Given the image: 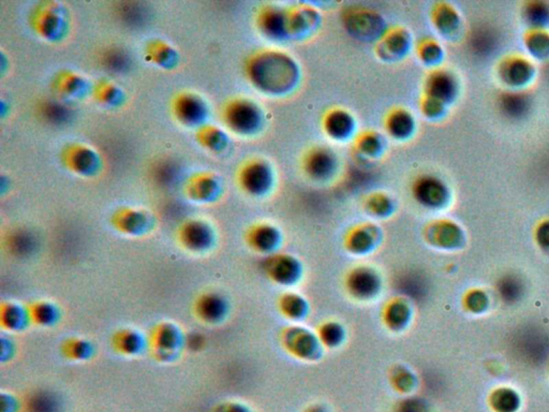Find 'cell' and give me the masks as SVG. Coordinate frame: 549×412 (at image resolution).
I'll list each match as a JSON object with an SVG mask.
<instances>
[{
  "label": "cell",
  "mask_w": 549,
  "mask_h": 412,
  "mask_svg": "<svg viewBox=\"0 0 549 412\" xmlns=\"http://www.w3.org/2000/svg\"><path fill=\"white\" fill-rule=\"evenodd\" d=\"M244 74L251 87L269 98H287L302 84L300 64L290 53L280 49L264 48L246 58Z\"/></svg>",
  "instance_id": "1"
},
{
  "label": "cell",
  "mask_w": 549,
  "mask_h": 412,
  "mask_svg": "<svg viewBox=\"0 0 549 412\" xmlns=\"http://www.w3.org/2000/svg\"><path fill=\"white\" fill-rule=\"evenodd\" d=\"M222 126L230 135L239 139H253L264 130L267 115L259 102L237 95L224 101L220 110Z\"/></svg>",
  "instance_id": "2"
},
{
  "label": "cell",
  "mask_w": 549,
  "mask_h": 412,
  "mask_svg": "<svg viewBox=\"0 0 549 412\" xmlns=\"http://www.w3.org/2000/svg\"><path fill=\"white\" fill-rule=\"evenodd\" d=\"M238 189L251 199H264L275 190L276 170L262 157H251L239 164L235 172Z\"/></svg>",
  "instance_id": "3"
},
{
  "label": "cell",
  "mask_w": 549,
  "mask_h": 412,
  "mask_svg": "<svg viewBox=\"0 0 549 412\" xmlns=\"http://www.w3.org/2000/svg\"><path fill=\"white\" fill-rule=\"evenodd\" d=\"M29 24L35 36L44 42H62L70 31V15L62 3L43 1L33 8Z\"/></svg>",
  "instance_id": "4"
},
{
  "label": "cell",
  "mask_w": 549,
  "mask_h": 412,
  "mask_svg": "<svg viewBox=\"0 0 549 412\" xmlns=\"http://www.w3.org/2000/svg\"><path fill=\"white\" fill-rule=\"evenodd\" d=\"M279 341L285 353L300 362H318L326 351L316 331L305 327L303 323L287 325L279 335Z\"/></svg>",
  "instance_id": "5"
},
{
  "label": "cell",
  "mask_w": 549,
  "mask_h": 412,
  "mask_svg": "<svg viewBox=\"0 0 549 412\" xmlns=\"http://www.w3.org/2000/svg\"><path fill=\"white\" fill-rule=\"evenodd\" d=\"M341 23L350 36L363 42H373L387 28L385 17L367 6H349L341 13Z\"/></svg>",
  "instance_id": "6"
},
{
  "label": "cell",
  "mask_w": 549,
  "mask_h": 412,
  "mask_svg": "<svg viewBox=\"0 0 549 412\" xmlns=\"http://www.w3.org/2000/svg\"><path fill=\"white\" fill-rule=\"evenodd\" d=\"M151 356L157 362L172 363L178 360L187 345V337L180 325L161 321L153 325L149 336Z\"/></svg>",
  "instance_id": "7"
},
{
  "label": "cell",
  "mask_w": 549,
  "mask_h": 412,
  "mask_svg": "<svg viewBox=\"0 0 549 412\" xmlns=\"http://www.w3.org/2000/svg\"><path fill=\"white\" fill-rule=\"evenodd\" d=\"M173 119L187 129H196L210 123V109L208 100L194 90H180L170 100Z\"/></svg>",
  "instance_id": "8"
},
{
  "label": "cell",
  "mask_w": 549,
  "mask_h": 412,
  "mask_svg": "<svg viewBox=\"0 0 549 412\" xmlns=\"http://www.w3.org/2000/svg\"><path fill=\"white\" fill-rule=\"evenodd\" d=\"M344 290L348 295L360 303L375 301L383 291L385 282L381 273L370 264L352 266L344 275Z\"/></svg>",
  "instance_id": "9"
},
{
  "label": "cell",
  "mask_w": 549,
  "mask_h": 412,
  "mask_svg": "<svg viewBox=\"0 0 549 412\" xmlns=\"http://www.w3.org/2000/svg\"><path fill=\"white\" fill-rule=\"evenodd\" d=\"M59 159L69 173L78 178H96L103 169L101 154L86 143L74 142L65 145L59 154Z\"/></svg>",
  "instance_id": "10"
},
{
  "label": "cell",
  "mask_w": 549,
  "mask_h": 412,
  "mask_svg": "<svg viewBox=\"0 0 549 412\" xmlns=\"http://www.w3.org/2000/svg\"><path fill=\"white\" fill-rule=\"evenodd\" d=\"M301 166L307 180L316 184H328L337 176L340 159L332 147L314 145L303 155Z\"/></svg>",
  "instance_id": "11"
},
{
  "label": "cell",
  "mask_w": 549,
  "mask_h": 412,
  "mask_svg": "<svg viewBox=\"0 0 549 412\" xmlns=\"http://www.w3.org/2000/svg\"><path fill=\"white\" fill-rule=\"evenodd\" d=\"M176 239L180 246L190 254L206 255L217 245L218 234L210 221L191 217L178 225Z\"/></svg>",
  "instance_id": "12"
},
{
  "label": "cell",
  "mask_w": 549,
  "mask_h": 412,
  "mask_svg": "<svg viewBox=\"0 0 549 412\" xmlns=\"http://www.w3.org/2000/svg\"><path fill=\"white\" fill-rule=\"evenodd\" d=\"M323 22L320 9L309 3H295L285 7V31L288 41L307 40L318 33Z\"/></svg>",
  "instance_id": "13"
},
{
  "label": "cell",
  "mask_w": 549,
  "mask_h": 412,
  "mask_svg": "<svg viewBox=\"0 0 549 412\" xmlns=\"http://www.w3.org/2000/svg\"><path fill=\"white\" fill-rule=\"evenodd\" d=\"M262 268L271 284L287 290L293 289L304 277L305 268L302 260L283 251L265 257Z\"/></svg>",
  "instance_id": "14"
},
{
  "label": "cell",
  "mask_w": 549,
  "mask_h": 412,
  "mask_svg": "<svg viewBox=\"0 0 549 412\" xmlns=\"http://www.w3.org/2000/svg\"><path fill=\"white\" fill-rule=\"evenodd\" d=\"M413 48L412 33L403 25L387 26L385 33L373 43L375 57L387 64H395L405 60Z\"/></svg>",
  "instance_id": "15"
},
{
  "label": "cell",
  "mask_w": 549,
  "mask_h": 412,
  "mask_svg": "<svg viewBox=\"0 0 549 412\" xmlns=\"http://www.w3.org/2000/svg\"><path fill=\"white\" fill-rule=\"evenodd\" d=\"M223 192V180L214 171H196L185 180V197L191 203L212 205L221 199Z\"/></svg>",
  "instance_id": "16"
},
{
  "label": "cell",
  "mask_w": 549,
  "mask_h": 412,
  "mask_svg": "<svg viewBox=\"0 0 549 412\" xmlns=\"http://www.w3.org/2000/svg\"><path fill=\"white\" fill-rule=\"evenodd\" d=\"M383 241V230L375 221H362L348 229L344 234V250L357 258L373 254Z\"/></svg>",
  "instance_id": "17"
},
{
  "label": "cell",
  "mask_w": 549,
  "mask_h": 412,
  "mask_svg": "<svg viewBox=\"0 0 549 412\" xmlns=\"http://www.w3.org/2000/svg\"><path fill=\"white\" fill-rule=\"evenodd\" d=\"M110 223L119 234L141 237L151 232L155 227V218L147 209L139 206L125 205L118 207L111 214Z\"/></svg>",
  "instance_id": "18"
},
{
  "label": "cell",
  "mask_w": 549,
  "mask_h": 412,
  "mask_svg": "<svg viewBox=\"0 0 549 412\" xmlns=\"http://www.w3.org/2000/svg\"><path fill=\"white\" fill-rule=\"evenodd\" d=\"M321 130L335 143L352 142L359 133L355 115L342 107H332L321 117Z\"/></svg>",
  "instance_id": "19"
},
{
  "label": "cell",
  "mask_w": 549,
  "mask_h": 412,
  "mask_svg": "<svg viewBox=\"0 0 549 412\" xmlns=\"http://www.w3.org/2000/svg\"><path fill=\"white\" fill-rule=\"evenodd\" d=\"M244 239L250 250L265 258L280 251L283 244V233L275 223L259 221L248 228L244 234Z\"/></svg>",
  "instance_id": "20"
},
{
  "label": "cell",
  "mask_w": 549,
  "mask_h": 412,
  "mask_svg": "<svg viewBox=\"0 0 549 412\" xmlns=\"http://www.w3.org/2000/svg\"><path fill=\"white\" fill-rule=\"evenodd\" d=\"M194 311L201 323L210 327H217L229 318L231 304L220 292H203L194 301Z\"/></svg>",
  "instance_id": "21"
},
{
  "label": "cell",
  "mask_w": 549,
  "mask_h": 412,
  "mask_svg": "<svg viewBox=\"0 0 549 412\" xmlns=\"http://www.w3.org/2000/svg\"><path fill=\"white\" fill-rule=\"evenodd\" d=\"M414 317L412 302L403 295L393 296L381 307V323L387 331L400 334L408 329Z\"/></svg>",
  "instance_id": "22"
},
{
  "label": "cell",
  "mask_w": 549,
  "mask_h": 412,
  "mask_svg": "<svg viewBox=\"0 0 549 412\" xmlns=\"http://www.w3.org/2000/svg\"><path fill=\"white\" fill-rule=\"evenodd\" d=\"M385 135L396 142L412 140L417 130V121L410 109L394 107L385 114L382 121Z\"/></svg>",
  "instance_id": "23"
},
{
  "label": "cell",
  "mask_w": 549,
  "mask_h": 412,
  "mask_svg": "<svg viewBox=\"0 0 549 412\" xmlns=\"http://www.w3.org/2000/svg\"><path fill=\"white\" fill-rule=\"evenodd\" d=\"M411 197L424 209H438L448 199V190L439 178L428 174L417 176L410 187Z\"/></svg>",
  "instance_id": "24"
},
{
  "label": "cell",
  "mask_w": 549,
  "mask_h": 412,
  "mask_svg": "<svg viewBox=\"0 0 549 412\" xmlns=\"http://www.w3.org/2000/svg\"><path fill=\"white\" fill-rule=\"evenodd\" d=\"M255 24L262 36L273 42L288 41L285 31V7L267 3L261 6L255 15Z\"/></svg>",
  "instance_id": "25"
},
{
  "label": "cell",
  "mask_w": 549,
  "mask_h": 412,
  "mask_svg": "<svg viewBox=\"0 0 549 412\" xmlns=\"http://www.w3.org/2000/svg\"><path fill=\"white\" fill-rule=\"evenodd\" d=\"M52 87L64 99L81 100L92 94V84L80 72L62 69L53 78Z\"/></svg>",
  "instance_id": "26"
},
{
  "label": "cell",
  "mask_w": 549,
  "mask_h": 412,
  "mask_svg": "<svg viewBox=\"0 0 549 412\" xmlns=\"http://www.w3.org/2000/svg\"><path fill=\"white\" fill-rule=\"evenodd\" d=\"M111 347L119 356L137 358L149 348V337L135 327H121L112 334Z\"/></svg>",
  "instance_id": "27"
},
{
  "label": "cell",
  "mask_w": 549,
  "mask_h": 412,
  "mask_svg": "<svg viewBox=\"0 0 549 412\" xmlns=\"http://www.w3.org/2000/svg\"><path fill=\"white\" fill-rule=\"evenodd\" d=\"M145 62L151 66L171 71L178 67L180 62V54L172 43L164 39L155 38L149 40L144 46Z\"/></svg>",
  "instance_id": "28"
},
{
  "label": "cell",
  "mask_w": 549,
  "mask_h": 412,
  "mask_svg": "<svg viewBox=\"0 0 549 412\" xmlns=\"http://www.w3.org/2000/svg\"><path fill=\"white\" fill-rule=\"evenodd\" d=\"M354 153L367 162L381 158L387 151V135L375 129L359 131L352 141Z\"/></svg>",
  "instance_id": "29"
},
{
  "label": "cell",
  "mask_w": 549,
  "mask_h": 412,
  "mask_svg": "<svg viewBox=\"0 0 549 412\" xmlns=\"http://www.w3.org/2000/svg\"><path fill=\"white\" fill-rule=\"evenodd\" d=\"M199 146L212 155L224 154L231 146V135L221 126L208 123L194 131Z\"/></svg>",
  "instance_id": "30"
},
{
  "label": "cell",
  "mask_w": 549,
  "mask_h": 412,
  "mask_svg": "<svg viewBox=\"0 0 549 412\" xmlns=\"http://www.w3.org/2000/svg\"><path fill=\"white\" fill-rule=\"evenodd\" d=\"M277 309L289 323L298 325L304 323L310 314V304L306 296L300 292L288 289L278 296Z\"/></svg>",
  "instance_id": "31"
},
{
  "label": "cell",
  "mask_w": 549,
  "mask_h": 412,
  "mask_svg": "<svg viewBox=\"0 0 549 412\" xmlns=\"http://www.w3.org/2000/svg\"><path fill=\"white\" fill-rule=\"evenodd\" d=\"M0 325L9 334L21 333L31 325L28 306L15 301H6L0 306Z\"/></svg>",
  "instance_id": "32"
},
{
  "label": "cell",
  "mask_w": 549,
  "mask_h": 412,
  "mask_svg": "<svg viewBox=\"0 0 549 412\" xmlns=\"http://www.w3.org/2000/svg\"><path fill=\"white\" fill-rule=\"evenodd\" d=\"M90 96L98 105L105 109L121 107L127 99L123 87L109 78H99L94 82Z\"/></svg>",
  "instance_id": "33"
},
{
  "label": "cell",
  "mask_w": 549,
  "mask_h": 412,
  "mask_svg": "<svg viewBox=\"0 0 549 412\" xmlns=\"http://www.w3.org/2000/svg\"><path fill=\"white\" fill-rule=\"evenodd\" d=\"M363 209L373 221H385L396 213V200L389 192L375 190L364 198Z\"/></svg>",
  "instance_id": "34"
},
{
  "label": "cell",
  "mask_w": 549,
  "mask_h": 412,
  "mask_svg": "<svg viewBox=\"0 0 549 412\" xmlns=\"http://www.w3.org/2000/svg\"><path fill=\"white\" fill-rule=\"evenodd\" d=\"M31 325L38 327H54L62 320V309L50 300H35L28 305Z\"/></svg>",
  "instance_id": "35"
},
{
  "label": "cell",
  "mask_w": 549,
  "mask_h": 412,
  "mask_svg": "<svg viewBox=\"0 0 549 412\" xmlns=\"http://www.w3.org/2000/svg\"><path fill=\"white\" fill-rule=\"evenodd\" d=\"M314 331L324 350H337L347 341V329L336 319L324 320Z\"/></svg>",
  "instance_id": "36"
},
{
  "label": "cell",
  "mask_w": 549,
  "mask_h": 412,
  "mask_svg": "<svg viewBox=\"0 0 549 412\" xmlns=\"http://www.w3.org/2000/svg\"><path fill=\"white\" fill-rule=\"evenodd\" d=\"M60 353L72 362H87L96 354V346L85 337L71 336L60 343Z\"/></svg>",
  "instance_id": "37"
},
{
  "label": "cell",
  "mask_w": 549,
  "mask_h": 412,
  "mask_svg": "<svg viewBox=\"0 0 549 412\" xmlns=\"http://www.w3.org/2000/svg\"><path fill=\"white\" fill-rule=\"evenodd\" d=\"M454 92V83L452 78L446 72L434 70L427 76L424 83L425 95L430 96L439 101L446 103L448 98L452 97Z\"/></svg>",
  "instance_id": "38"
},
{
  "label": "cell",
  "mask_w": 549,
  "mask_h": 412,
  "mask_svg": "<svg viewBox=\"0 0 549 412\" xmlns=\"http://www.w3.org/2000/svg\"><path fill=\"white\" fill-rule=\"evenodd\" d=\"M389 384L401 395H412L417 388V376L412 368L405 364H396L389 370Z\"/></svg>",
  "instance_id": "39"
},
{
  "label": "cell",
  "mask_w": 549,
  "mask_h": 412,
  "mask_svg": "<svg viewBox=\"0 0 549 412\" xmlns=\"http://www.w3.org/2000/svg\"><path fill=\"white\" fill-rule=\"evenodd\" d=\"M424 234L427 242L438 246H450L455 241V229L446 223H430Z\"/></svg>",
  "instance_id": "40"
},
{
  "label": "cell",
  "mask_w": 549,
  "mask_h": 412,
  "mask_svg": "<svg viewBox=\"0 0 549 412\" xmlns=\"http://www.w3.org/2000/svg\"><path fill=\"white\" fill-rule=\"evenodd\" d=\"M415 55L424 66H434L442 56V50L437 41L432 38H422L414 45Z\"/></svg>",
  "instance_id": "41"
},
{
  "label": "cell",
  "mask_w": 549,
  "mask_h": 412,
  "mask_svg": "<svg viewBox=\"0 0 549 412\" xmlns=\"http://www.w3.org/2000/svg\"><path fill=\"white\" fill-rule=\"evenodd\" d=\"M60 402L56 396L47 392H40L29 400V412H59Z\"/></svg>",
  "instance_id": "42"
},
{
  "label": "cell",
  "mask_w": 549,
  "mask_h": 412,
  "mask_svg": "<svg viewBox=\"0 0 549 412\" xmlns=\"http://www.w3.org/2000/svg\"><path fill=\"white\" fill-rule=\"evenodd\" d=\"M432 19L434 27L439 31L446 33L454 25L455 15L450 8L446 7V5H438L432 9Z\"/></svg>",
  "instance_id": "43"
},
{
  "label": "cell",
  "mask_w": 549,
  "mask_h": 412,
  "mask_svg": "<svg viewBox=\"0 0 549 412\" xmlns=\"http://www.w3.org/2000/svg\"><path fill=\"white\" fill-rule=\"evenodd\" d=\"M420 111L426 119H438L444 113V103L423 94L420 99Z\"/></svg>",
  "instance_id": "44"
},
{
  "label": "cell",
  "mask_w": 549,
  "mask_h": 412,
  "mask_svg": "<svg viewBox=\"0 0 549 412\" xmlns=\"http://www.w3.org/2000/svg\"><path fill=\"white\" fill-rule=\"evenodd\" d=\"M493 406L500 412L514 411L517 406H518V400H517L516 394L505 391V390L498 392L495 395V398H493Z\"/></svg>",
  "instance_id": "45"
},
{
  "label": "cell",
  "mask_w": 549,
  "mask_h": 412,
  "mask_svg": "<svg viewBox=\"0 0 549 412\" xmlns=\"http://www.w3.org/2000/svg\"><path fill=\"white\" fill-rule=\"evenodd\" d=\"M394 412H429V409L424 400L409 395L397 404Z\"/></svg>",
  "instance_id": "46"
},
{
  "label": "cell",
  "mask_w": 549,
  "mask_h": 412,
  "mask_svg": "<svg viewBox=\"0 0 549 412\" xmlns=\"http://www.w3.org/2000/svg\"><path fill=\"white\" fill-rule=\"evenodd\" d=\"M501 293L505 300H515L521 293L518 282L514 280H505L501 287Z\"/></svg>",
  "instance_id": "47"
},
{
  "label": "cell",
  "mask_w": 549,
  "mask_h": 412,
  "mask_svg": "<svg viewBox=\"0 0 549 412\" xmlns=\"http://www.w3.org/2000/svg\"><path fill=\"white\" fill-rule=\"evenodd\" d=\"M15 354V343L9 336L1 337V362H9Z\"/></svg>",
  "instance_id": "48"
},
{
  "label": "cell",
  "mask_w": 549,
  "mask_h": 412,
  "mask_svg": "<svg viewBox=\"0 0 549 412\" xmlns=\"http://www.w3.org/2000/svg\"><path fill=\"white\" fill-rule=\"evenodd\" d=\"M214 412H253L247 405L239 402H226L220 404Z\"/></svg>",
  "instance_id": "49"
},
{
  "label": "cell",
  "mask_w": 549,
  "mask_h": 412,
  "mask_svg": "<svg viewBox=\"0 0 549 412\" xmlns=\"http://www.w3.org/2000/svg\"><path fill=\"white\" fill-rule=\"evenodd\" d=\"M19 404L15 395L1 394V412H19Z\"/></svg>",
  "instance_id": "50"
},
{
  "label": "cell",
  "mask_w": 549,
  "mask_h": 412,
  "mask_svg": "<svg viewBox=\"0 0 549 412\" xmlns=\"http://www.w3.org/2000/svg\"><path fill=\"white\" fill-rule=\"evenodd\" d=\"M305 412H328L326 408L322 407L321 405H314L312 406V407L308 408Z\"/></svg>",
  "instance_id": "51"
}]
</instances>
